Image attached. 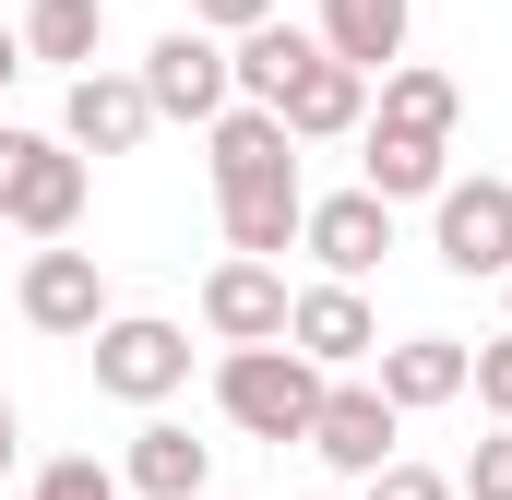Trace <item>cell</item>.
Instances as JSON below:
<instances>
[{"label": "cell", "mask_w": 512, "mask_h": 500, "mask_svg": "<svg viewBox=\"0 0 512 500\" xmlns=\"http://www.w3.org/2000/svg\"><path fill=\"white\" fill-rule=\"evenodd\" d=\"M215 215H227V262L298 250L310 191H298V143H286V120H262V108H227V120H215Z\"/></svg>", "instance_id": "obj_1"}, {"label": "cell", "mask_w": 512, "mask_h": 500, "mask_svg": "<svg viewBox=\"0 0 512 500\" xmlns=\"http://www.w3.org/2000/svg\"><path fill=\"white\" fill-rule=\"evenodd\" d=\"M0 227H24V239H72L84 227V155L72 143H48V131H12L0 120Z\"/></svg>", "instance_id": "obj_2"}, {"label": "cell", "mask_w": 512, "mask_h": 500, "mask_svg": "<svg viewBox=\"0 0 512 500\" xmlns=\"http://www.w3.org/2000/svg\"><path fill=\"white\" fill-rule=\"evenodd\" d=\"M215 405H227L251 441H310V417H322V370H310L298 346H227Z\"/></svg>", "instance_id": "obj_3"}, {"label": "cell", "mask_w": 512, "mask_h": 500, "mask_svg": "<svg viewBox=\"0 0 512 500\" xmlns=\"http://www.w3.org/2000/svg\"><path fill=\"white\" fill-rule=\"evenodd\" d=\"M179 381H191V334H179V322H155V310H108V322H96V393L167 405Z\"/></svg>", "instance_id": "obj_4"}, {"label": "cell", "mask_w": 512, "mask_h": 500, "mask_svg": "<svg viewBox=\"0 0 512 500\" xmlns=\"http://www.w3.org/2000/svg\"><path fill=\"white\" fill-rule=\"evenodd\" d=\"M227 96H239V84H227V48H215L203 24L155 36V60H143V108H155V120H203V131H215Z\"/></svg>", "instance_id": "obj_5"}, {"label": "cell", "mask_w": 512, "mask_h": 500, "mask_svg": "<svg viewBox=\"0 0 512 500\" xmlns=\"http://www.w3.org/2000/svg\"><path fill=\"white\" fill-rule=\"evenodd\" d=\"M429 250L453 274H512V179H453L429 203Z\"/></svg>", "instance_id": "obj_6"}, {"label": "cell", "mask_w": 512, "mask_h": 500, "mask_svg": "<svg viewBox=\"0 0 512 500\" xmlns=\"http://www.w3.org/2000/svg\"><path fill=\"white\" fill-rule=\"evenodd\" d=\"M310 453H322L334 477H358V489H370V477L393 465V405L370 393V381H322V417H310Z\"/></svg>", "instance_id": "obj_7"}, {"label": "cell", "mask_w": 512, "mask_h": 500, "mask_svg": "<svg viewBox=\"0 0 512 500\" xmlns=\"http://www.w3.org/2000/svg\"><path fill=\"white\" fill-rule=\"evenodd\" d=\"M12 298H24L36 334H84V346H96V322H108V274H96V250H36Z\"/></svg>", "instance_id": "obj_8"}, {"label": "cell", "mask_w": 512, "mask_h": 500, "mask_svg": "<svg viewBox=\"0 0 512 500\" xmlns=\"http://www.w3.org/2000/svg\"><path fill=\"white\" fill-rule=\"evenodd\" d=\"M286 346H298L310 370H358V358H382V322H370L358 286H298V298H286Z\"/></svg>", "instance_id": "obj_9"}, {"label": "cell", "mask_w": 512, "mask_h": 500, "mask_svg": "<svg viewBox=\"0 0 512 500\" xmlns=\"http://www.w3.org/2000/svg\"><path fill=\"white\" fill-rule=\"evenodd\" d=\"M286 274L274 262H215L203 274V322H215V346H286Z\"/></svg>", "instance_id": "obj_10"}, {"label": "cell", "mask_w": 512, "mask_h": 500, "mask_svg": "<svg viewBox=\"0 0 512 500\" xmlns=\"http://www.w3.org/2000/svg\"><path fill=\"white\" fill-rule=\"evenodd\" d=\"M298 250L322 262V286H358V274L393 250V203H370V191H334V203H310Z\"/></svg>", "instance_id": "obj_11"}, {"label": "cell", "mask_w": 512, "mask_h": 500, "mask_svg": "<svg viewBox=\"0 0 512 500\" xmlns=\"http://www.w3.org/2000/svg\"><path fill=\"white\" fill-rule=\"evenodd\" d=\"M143 131H155L143 72H84V84H72V108H60V143H72V155H131Z\"/></svg>", "instance_id": "obj_12"}, {"label": "cell", "mask_w": 512, "mask_h": 500, "mask_svg": "<svg viewBox=\"0 0 512 500\" xmlns=\"http://www.w3.org/2000/svg\"><path fill=\"white\" fill-rule=\"evenodd\" d=\"M286 143H346V131H370V72H346V60H310L298 84H286Z\"/></svg>", "instance_id": "obj_13"}, {"label": "cell", "mask_w": 512, "mask_h": 500, "mask_svg": "<svg viewBox=\"0 0 512 500\" xmlns=\"http://www.w3.org/2000/svg\"><path fill=\"white\" fill-rule=\"evenodd\" d=\"M465 370H477V346H453V334H405V346H382V393L393 417H417V405H453L465 393Z\"/></svg>", "instance_id": "obj_14"}, {"label": "cell", "mask_w": 512, "mask_h": 500, "mask_svg": "<svg viewBox=\"0 0 512 500\" xmlns=\"http://www.w3.org/2000/svg\"><path fill=\"white\" fill-rule=\"evenodd\" d=\"M203 477H215V441H191L179 417H143V429H131L120 489H143V500H203Z\"/></svg>", "instance_id": "obj_15"}, {"label": "cell", "mask_w": 512, "mask_h": 500, "mask_svg": "<svg viewBox=\"0 0 512 500\" xmlns=\"http://www.w3.org/2000/svg\"><path fill=\"white\" fill-rule=\"evenodd\" d=\"M453 120H465L453 72H429V60H393V72H382V120H370V131H393V143H441V155H453Z\"/></svg>", "instance_id": "obj_16"}, {"label": "cell", "mask_w": 512, "mask_h": 500, "mask_svg": "<svg viewBox=\"0 0 512 500\" xmlns=\"http://www.w3.org/2000/svg\"><path fill=\"white\" fill-rule=\"evenodd\" d=\"M310 60H322V36L262 24V36H239V48H227V84H239V108H262V120H274V108H286V84H298Z\"/></svg>", "instance_id": "obj_17"}, {"label": "cell", "mask_w": 512, "mask_h": 500, "mask_svg": "<svg viewBox=\"0 0 512 500\" xmlns=\"http://www.w3.org/2000/svg\"><path fill=\"white\" fill-rule=\"evenodd\" d=\"M322 60L393 72V60H405V0H322Z\"/></svg>", "instance_id": "obj_18"}, {"label": "cell", "mask_w": 512, "mask_h": 500, "mask_svg": "<svg viewBox=\"0 0 512 500\" xmlns=\"http://www.w3.org/2000/svg\"><path fill=\"white\" fill-rule=\"evenodd\" d=\"M12 36H24V60H60V72L84 84V72H96V36H108V0H24Z\"/></svg>", "instance_id": "obj_19"}, {"label": "cell", "mask_w": 512, "mask_h": 500, "mask_svg": "<svg viewBox=\"0 0 512 500\" xmlns=\"http://www.w3.org/2000/svg\"><path fill=\"white\" fill-rule=\"evenodd\" d=\"M358 167H370V179H358L370 203H441V191H453V155H441V143H393V131H370Z\"/></svg>", "instance_id": "obj_20"}, {"label": "cell", "mask_w": 512, "mask_h": 500, "mask_svg": "<svg viewBox=\"0 0 512 500\" xmlns=\"http://www.w3.org/2000/svg\"><path fill=\"white\" fill-rule=\"evenodd\" d=\"M24 500H120V477L96 465V453H60V465H36V489Z\"/></svg>", "instance_id": "obj_21"}, {"label": "cell", "mask_w": 512, "mask_h": 500, "mask_svg": "<svg viewBox=\"0 0 512 500\" xmlns=\"http://www.w3.org/2000/svg\"><path fill=\"white\" fill-rule=\"evenodd\" d=\"M465 393H477V405H489V417L512 429V334H489V346H477V370H465Z\"/></svg>", "instance_id": "obj_22"}, {"label": "cell", "mask_w": 512, "mask_h": 500, "mask_svg": "<svg viewBox=\"0 0 512 500\" xmlns=\"http://www.w3.org/2000/svg\"><path fill=\"white\" fill-rule=\"evenodd\" d=\"M465 500H512V429H501V441H477V453H465Z\"/></svg>", "instance_id": "obj_23"}, {"label": "cell", "mask_w": 512, "mask_h": 500, "mask_svg": "<svg viewBox=\"0 0 512 500\" xmlns=\"http://www.w3.org/2000/svg\"><path fill=\"white\" fill-rule=\"evenodd\" d=\"M191 24H203V36H262L274 0H191Z\"/></svg>", "instance_id": "obj_24"}, {"label": "cell", "mask_w": 512, "mask_h": 500, "mask_svg": "<svg viewBox=\"0 0 512 500\" xmlns=\"http://www.w3.org/2000/svg\"><path fill=\"white\" fill-rule=\"evenodd\" d=\"M370 500H453V477H429V465H405V453H393L382 477H370Z\"/></svg>", "instance_id": "obj_25"}, {"label": "cell", "mask_w": 512, "mask_h": 500, "mask_svg": "<svg viewBox=\"0 0 512 500\" xmlns=\"http://www.w3.org/2000/svg\"><path fill=\"white\" fill-rule=\"evenodd\" d=\"M12 453H24V417H12V393H0V477H12Z\"/></svg>", "instance_id": "obj_26"}, {"label": "cell", "mask_w": 512, "mask_h": 500, "mask_svg": "<svg viewBox=\"0 0 512 500\" xmlns=\"http://www.w3.org/2000/svg\"><path fill=\"white\" fill-rule=\"evenodd\" d=\"M12 72H24V36H12V24H0V84H12Z\"/></svg>", "instance_id": "obj_27"}, {"label": "cell", "mask_w": 512, "mask_h": 500, "mask_svg": "<svg viewBox=\"0 0 512 500\" xmlns=\"http://www.w3.org/2000/svg\"><path fill=\"white\" fill-rule=\"evenodd\" d=\"M298 500H310V489H298Z\"/></svg>", "instance_id": "obj_28"}, {"label": "cell", "mask_w": 512, "mask_h": 500, "mask_svg": "<svg viewBox=\"0 0 512 500\" xmlns=\"http://www.w3.org/2000/svg\"><path fill=\"white\" fill-rule=\"evenodd\" d=\"M501 286H512V274H501Z\"/></svg>", "instance_id": "obj_29"}]
</instances>
